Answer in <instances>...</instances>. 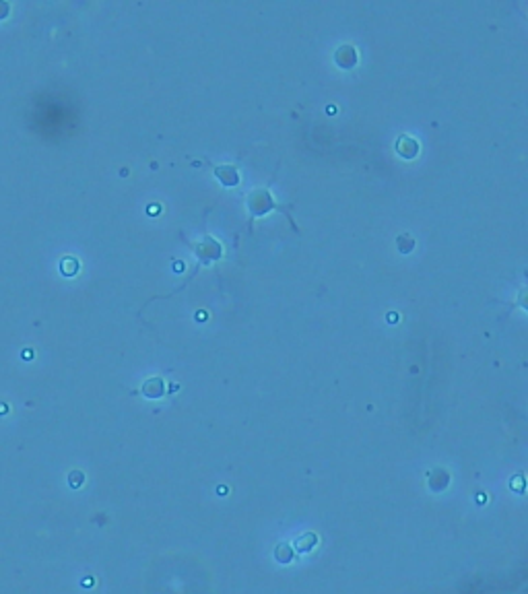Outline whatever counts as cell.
I'll return each instance as SVG.
<instances>
[{"label": "cell", "mask_w": 528, "mask_h": 594, "mask_svg": "<svg viewBox=\"0 0 528 594\" xmlns=\"http://www.w3.org/2000/svg\"><path fill=\"white\" fill-rule=\"evenodd\" d=\"M316 534H311V532H307V534H303V536H299V539L295 541V549L299 551V553H305V551H309V549H314V545H316Z\"/></svg>", "instance_id": "cell-3"}, {"label": "cell", "mask_w": 528, "mask_h": 594, "mask_svg": "<svg viewBox=\"0 0 528 594\" xmlns=\"http://www.w3.org/2000/svg\"><path fill=\"white\" fill-rule=\"evenodd\" d=\"M396 151L402 157H415L417 155V143L413 139H408V137H402L396 143Z\"/></svg>", "instance_id": "cell-2"}, {"label": "cell", "mask_w": 528, "mask_h": 594, "mask_svg": "<svg viewBox=\"0 0 528 594\" xmlns=\"http://www.w3.org/2000/svg\"><path fill=\"white\" fill-rule=\"evenodd\" d=\"M275 557L281 561V563H289L291 561V557H293V553H291V549L287 547V545H279L277 549H275Z\"/></svg>", "instance_id": "cell-4"}, {"label": "cell", "mask_w": 528, "mask_h": 594, "mask_svg": "<svg viewBox=\"0 0 528 594\" xmlns=\"http://www.w3.org/2000/svg\"><path fill=\"white\" fill-rule=\"evenodd\" d=\"M81 483H83V472H79V470L70 472V485H72V487H79Z\"/></svg>", "instance_id": "cell-6"}, {"label": "cell", "mask_w": 528, "mask_h": 594, "mask_svg": "<svg viewBox=\"0 0 528 594\" xmlns=\"http://www.w3.org/2000/svg\"><path fill=\"white\" fill-rule=\"evenodd\" d=\"M163 390H165V386H163V380L161 378H153V380H149L147 384L143 386V392L149 398H159L163 394Z\"/></svg>", "instance_id": "cell-1"}, {"label": "cell", "mask_w": 528, "mask_h": 594, "mask_svg": "<svg viewBox=\"0 0 528 594\" xmlns=\"http://www.w3.org/2000/svg\"><path fill=\"white\" fill-rule=\"evenodd\" d=\"M7 13H9V5L7 3H0V19H3Z\"/></svg>", "instance_id": "cell-7"}, {"label": "cell", "mask_w": 528, "mask_h": 594, "mask_svg": "<svg viewBox=\"0 0 528 594\" xmlns=\"http://www.w3.org/2000/svg\"><path fill=\"white\" fill-rule=\"evenodd\" d=\"M76 271H79V262H76L74 258H64L62 260V273L64 275H74Z\"/></svg>", "instance_id": "cell-5"}]
</instances>
